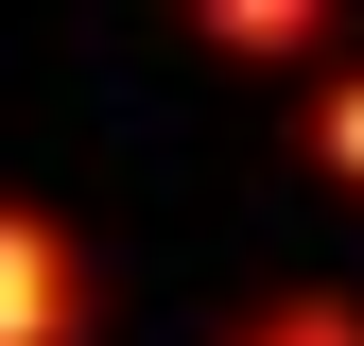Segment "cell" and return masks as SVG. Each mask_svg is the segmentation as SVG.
Returning <instances> with one entry per match:
<instances>
[{
    "label": "cell",
    "instance_id": "cell-1",
    "mask_svg": "<svg viewBox=\"0 0 364 346\" xmlns=\"http://www.w3.org/2000/svg\"><path fill=\"white\" fill-rule=\"evenodd\" d=\"M105 329V260H87L70 208L0 191V346H87Z\"/></svg>",
    "mask_w": 364,
    "mask_h": 346
},
{
    "label": "cell",
    "instance_id": "cell-2",
    "mask_svg": "<svg viewBox=\"0 0 364 346\" xmlns=\"http://www.w3.org/2000/svg\"><path fill=\"white\" fill-rule=\"evenodd\" d=\"M208 52H347V18H312V0H208Z\"/></svg>",
    "mask_w": 364,
    "mask_h": 346
},
{
    "label": "cell",
    "instance_id": "cell-3",
    "mask_svg": "<svg viewBox=\"0 0 364 346\" xmlns=\"http://www.w3.org/2000/svg\"><path fill=\"white\" fill-rule=\"evenodd\" d=\"M225 346H364L347 294H260V312H225Z\"/></svg>",
    "mask_w": 364,
    "mask_h": 346
},
{
    "label": "cell",
    "instance_id": "cell-4",
    "mask_svg": "<svg viewBox=\"0 0 364 346\" xmlns=\"http://www.w3.org/2000/svg\"><path fill=\"white\" fill-rule=\"evenodd\" d=\"M312 156L364 191V52H330V104H312Z\"/></svg>",
    "mask_w": 364,
    "mask_h": 346
}]
</instances>
